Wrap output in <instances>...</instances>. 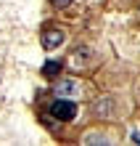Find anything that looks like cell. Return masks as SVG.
Here are the masks:
<instances>
[{
    "mask_svg": "<svg viewBox=\"0 0 140 146\" xmlns=\"http://www.w3.org/2000/svg\"><path fill=\"white\" fill-rule=\"evenodd\" d=\"M85 143H106L103 135H85Z\"/></svg>",
    "mask_w": 140,
    "mask_h": 146,
    "instance_id": "52a82bcc",
    "label": "cell"
},
{
    "mask_svg": "<svg viewBox=\"0 0 140 146\" xmlns=\"http://www.w3.org/2000/svg\"><path fill=\"white\" fill-rule=\"evenodd\" d=\"M82 56H87V50H74V53H72V64L77 66V69H80V66H85V61H87V58H82Z\"/></svg>",
    "mask_w": 140,
    "mask_h": 146,
    "instance_id": "8992f818",
    "label": "cell"
},
{
    "mask_svg": "<svg viewBox=\"0 0 140 146\" xmlns=\"http://www.w3.org/2000/svg\"><path fill=\"white\" fill-rule=\"evenodd\" d=\"M95 114H98V117H106V114H111V101H108V98L98 101V104H95Z\"/></svg>",
    "mask_w": 140,
    "mask_h": 146,
    "instance_id": "5b68a950",
    "label": "cell"
},
{
    "mask_svg": "<svg viewBox=\"0 0 140 146\" xmlns=\"http://www.w3.org/2000/svg\"><path fill=\"white\" fill-rule=\"evenodd\" d=\"M61 72V61H48L45 66H42V74H45V77H56Z\"/></svg>",
    "mask_w": 140,
    "mask_h": 146,
    "instance_id": "277c9868",
    "label": "cell"
},
{
    "mask_svg": "<svg viewBox=\"0 0 140 146\" xmlns=\"http://www.w3.org/2000/svg\"><path fill=\"white\" fill-rule=\"evenodd\" d=\"M50 114L61 122H69V119L77 117V104L72 98H56V101H50Z\"/></svg>",
    "mask_w": 140,
    "mask_h": 146,
    "instance_id": "6da1fadb",
    "label": "cell"
},
{
    "mask_svg": "<svg viewBox=\"0 0 140 146\" xmlns=\"http://www.w3.org/2000/svg\"><path fill=\"white\" fill-rule=\"evenodd\" d=\"M50 3H53L56 8H69V5H72V0H50Z\"/></svg>",
    "mask_w": 140,
    "mask_h": 146,
    "instance_id": "ba28073f",
    "label": "cell"
},
{
    "mask_svg": "<svg viewBox=\"0 0 140 146\" xmlns=\"http://www.w3.org/2000/svg\"><path fill=\"white\" fill-rule=\"evenodd\" d=\"M137 8H140V5H137Z\"/></svg>",
    "mask_w": 140,
    "mask_h": 146,
    "instance_id": "9c48e42d",
    "label": "cell"
},
{
    "mask_svg": "<svg viewBox=\"0 0 140 146\" xmlns=\"http://www.w3.org/2000/svg\"><path fill=\"white\" fill-rule=\"evenodd\" d=\"M56 96L77 98V96H80V85H77V80H58L56 82Z\"/></svg>",
    "mask_w": 140,
    "mask_h": 146,
    "instance_id": "3957f363",
    "label": "cell"
},
{
    "mask_svg": "<svg viewBox=\"0 0 140 146\" xmlns=\"http://www.w3.org/2000/svg\"><path fill=\"white\" fill-rule=\"evenodd\" d=\"M61 42H64V32H61L58 27H45V29H42V48H45V50L58 48Z\"/></svg>",
    "mask_w": 140,
    "mask_h": 146,
    "instance_id": "7a4b0ae2",
    "label": "cell"
}]
</instances>
